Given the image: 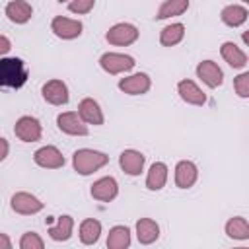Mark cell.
<instances>
[{"instance_id": "obj_30", "label": "cell", "mask_w": 249, "mask_h": 249, "mask_svg": "<svg viewBox=\"0 0 249 249\" xmlns=\"http://www.w3.org/2000/svg\"><path fill=\"white\" fill-rule=\"evenodd\" d=\"M95 6V0H70L68 10L72 14H89Z\"/></svg>"}, {"instance_id": "obj_20", "label": "cell", "mask_w": 249, "mask_h": 249, "mask_svg": "<svg viewBox=\"0 0 249 249\" xmlns=\"http://www.w3.org/2000/svg\"><path fill=\"white\" fill-rule=\"evenodd\" d=\"M136 237L142 245H150L160 237V226L152 218H140L136 222Z\"/></svg>"}, {"instance_id": "obj_34", "label": "cell", "mask_w": 249, "mask_h": 249, "mask_svg": "<svg viewBox=\"0 0 249 249\" xmlns=\"http://www.w3.org/2000/svg\"><path fill=\"white\" fill-rule=\"evenodd\" d=\"M0 249H12V239L6 233H0Z\"/></svg>"}, {"instance_id": "obj_3", "label": "cell", "mask_w": 249, "mask_h": 249, "mask_svg": "<svg viewBox=\"0 0 249 249\" xmlns=\"http://www.w3.org/2000/svg\"><path fill=\"white\" fill-rule=\"evenodd\" d=\"M134 58L128 56V54H123V53H105L101 54L99 58V66L107 72V74H123V72H128L134 68Z\"/></svg>"}, {"instance_id": "obj_7", "label": "cell", "mask_w": 249, "mask_h": 249, "mask_svg": "<svg viewBox=\"0 0 249 249\" xmlns=\"http://www.w3.org/2000/svg\"><path fill=\"white\" fill-rule=\"evenodd\" d=\"M10 206L16 214H23V216H29V214H37L43 210V202L31 195V193H25V191H19L12 196L10 200Z\"/></svg>"}, {"instance_id": "obj_9", "label": "cell", "mask_w": 249, "mask_h": 249, "mask_svg": "<svg viewBox=\"0 0 249 249\" xmlns=\"http://www.w3.org/2000/svg\"><path fill=\"white\" fill-rule=\"evenodd\" d=\"M33 161L45 169H58L64 165V156L56 146H43L33 154Z\"/></svg>"}, {"instance_id": "obj_1", "label": "cell", "mask_w": 249, "mask_h": 249, "mask_svg": "<svg viewBox=\"0 0 249 249\" xmlns=\"http://www.w3.org/2000/svg\"><path fill=\"white\" fill-rule=\"evenodd\" d=\"M27 82V66L18 56L0 58V88L18 89Z\"/></svg>"}, {"instance_id": "obj_24", "label": "cell", "mask_w": 249, "mask_h": 249, "mask_svg": "<svg viewBox=\"0 0 249 249\" xmlns=\"http://www.w3.org/2000/svg\"><path fill=\"white\" fill-rule=\"evenodd\" d=\"M101 235V222L93 218H86L80 224V241L84 245H93Z\"/></svg>"}, {"instance_id": "obj_14", "label": "cell", "mask_w": 249, "mask_h": 249, "mask_svg": "<svg viewBox=\"0 0 249 249\" xmlns=\"http://www.w3.org/2000/svg\"><path fill=\"white\" fill-rule=\"evenodd\" d=\"M144 154L138 152V150H124L121 156H119V165L121 169L126 173V175H140L142 169H144Z\"/></svg>"}, {"instance_id": "obj_15", "label": "cell", "mask_w": 249, "mask_h": 249, "mask_svg": "<svg viewBox=\"0 0 249 249\" xmlns=\"http://www.w3.org/2000/svg\"><path fill=\"white\" fill-rule=\"evenodd\" d=\"M78 115L86 124H103V111L91 97H84L78 103Z\"/></svg>"}, {"instance_id": "obj_11", "label": "cell", "mask_w": 249, "mask_h": 249, "mask_svg": "<svg viewBox=\"0 0 249 249\" xmlns=\"http://www.w3.org/2000/svg\"><path fill=\"white\" fill-rule=\"evenodd\" d=\"M43 99L51 105H64L68 103V88L62 80H49L43 88H41Z\"/></svg>"}, {"instance_id": "obj_17", "label": "cell", "mask_w": 249, "mask_h": 249, "mask_svg": "<svg viewBox=\"0 0 249 249\" xmlns=\"http://www.w3.org/2000/svg\"><path fill=\"white\" fill-rule=\"evenodd\" d=\"M177 91L185 103H191V105H204L206 103V93L193 80H181L177 84Z\"/></svg>"}, {"instance_id": "obj_31", "label": "cell", "mask_w": 249, "mask_h": 249, "mask_svg": "<svg viewBox=\"0 0 249 249\" xmlns=\"http://www.w3.org/2000/svg\"><path fill=\"white\" fill-rule=\"evenodd\" d=\"M233 89L239 97H249V72H243L233 80Z\"/></svg>"}, {"instance_id": "obj_6", "label": "cell", "mask_w": 249, "mask_h": 249, "mask_svg": "<svg viewBox=\"0 0 249 249\" xmlns=\"http://www.w3.org/2000/svg\"><path fill=\"white\" fill-rule=\"evenodd\" d=\"M14 132L19 140L23 142H37L43 134V128H41V123L35 119V117H29V115H23L16 121V126H14Z\"/></svg>"}, {"instance_id": "obj_29", "label": "cell", "mask_w": 249, "mask_h": 249, "mask_svg": "<svg viewBox=\"0 0 249 249\" xmlns=\"http://www.w3.org/2000/svg\"><path fill=\"white\" fill-rule=\"evenodd\" d=\"M19 247L21 249H43L45 247V241L41 239L39 233L35 231H25L19 239Z\"/></svg>"}, {"instance_id": "obj_2", "label": "cell", "mask_w": 249, "mask_h": 249, "mask_svg": "<svg viewBox=\"0 0 249 249\" xmlns=\"http://www.w3.org/2000/svg\"><path fill=\"white\" fill-rule=\"evenodd\" d=\"M107 163H109V156L107 154L97 152V150H89V148H80L72 156L74 171H78L80 175H91L93 171L101 169Z\"/></svg>"}, {"instance_id": "obj_12", "label": "cell", "mask_w": 249, "mask_h": 249, "mask_svg": "<svg viewBox=\"0 0 249 249\" xmlns=\"http://www.w3.org/2000/svg\"><path fill=\"white\" fill-rule=\"evenodd\" d=\"M196 76H198L208 88H218V86H222V82H224V72H222V68H220L214 60H202V62H198V66H196Z\"/></svg>"}, {"instance_id": "obj_23", "label": "cell", "mask_w": 249, "mask_h": 249, "mask_svg": "<svg viewBox=\"0 0 249 249\" xmlns=\"http://www.w3.org/2000/svg\"><path fill=\"white\" fill-rule=\"evenodd\" d=\"M72 230H74V220H72V216L64 214V216L56 218L54 226H49V235L54 241H68L72 235Z\"/></svg>"}, {"instance_id": "obj_21", "label": "cell", "mask_w": 249, "mask_h": 249, "mask_svg": "<svg viewBox=\"0 0 249 249\" xmlns=\"http://www.w3.org/2000/svg\"><path fill=\"white\" fill-rule=\"evenodd\" d=\"M247 16H249L247 8H245V6H239V4H230V6H226V8L222 10V14H220L222 21H224L226 25H230V27H239V25H243V23L247 21Z\"/></svg>"}, {"instance_id": "obj_16", "label": "cell", "mask_w": 249, "mask_h": 249, "mask_svg": "<svg viewBox=\"0 0 249 249\" xmlns=\"http://www.w3.org/2000/svg\"><path fill=\"white\" fill-rule=\"evenodd\" d=\"M196 177H198V169L193 161L189 160H181L177 165H175V185L179 189H189L196 183Z\"/></svg>"}, {"instance_id": "obj_8", "label": "cell", "mask_w": 249, "mask_h": 249, "mask_svg": "<svg viewBox=\"0 0 249 249\" xmlns=\"http://www.w3.org/2000/svg\"><path fill=\"white\" fill-rule=\"evenodd\" d=\"M51 29L56 37L60 39H76L82 35V21L80 19H72V18H64V16H56L51 21Z\"/></svg>"}, {"instance_id": "obj_32", "label": "cell", "mask_w": 249, "mask_h": 249, "mask_svg": "<svg viewBox=\"0 0 249 249\" xmlns=\"http://www.w3.org/2000/svg\"><path fill=\"white\" fill-rule=\"evenodd\" d=\"M10 49H12L10 39L6 35H0V56H4L6 53H10Z\"/></svg>"}, {"instance_id": "obj_28", "label": "cell", "mask_w": 249, "mask_h": 249, "mask_svg": "<svg viewBox=\"0 0 249 249\" xmlns=\"http://www.w3.org/2000/svg\"><path fill=\"white\" fill-rule=\"evenodd\" d=\"M189 8V0H165L160 10H158V19H167V18H173V16H181L185 14Z\"/></svg>"}, {"instance_id": "obj_36", "label": "cell", "mask_w": 249, "mask_h": 249, "mask_svg": "<svg viewBox=\"0 0 249 249\" xmlns=\"http://www.w3.org/2000/svg\"><path fill=\"white\" fill-rule=\"evenodd\" d=\"M243 2H247V0H243Z\"/></svg>"}, {"instance_id": "obj_22", "label": "cell", "mask_w": 249, "mask_h": 249, "mask_svg": "<svg viewBox=\"0 0 249 249\" xmlns=\"http://www.w3.org/2000/svg\"><path fill=\"white\" fill-rule=\"evenodd\" d=\"M167 181V165L163 161H156L150 165V171L146 175V187L150 191H160L165 187Z\"/></svg>"}, {"instance_id": "obj_35", "label": "cell", "mask_w": 249, "mask_h": 249, "mask_svg": "<svg viewBox=\"0 0 249 249\" xmlns=\"http://www.w3.org/2000/svg\"><path fill=\"white\" fill-rule=\"evenodd\" d=\"M56 2H66V0H56Z\"/></svg>"}, {"instance_id": "obj_33", "label": "cell", "mask_w": 249, "mask_h": 249, "mask_svg": "<svg viewBox=\"0 0 249 249\" xmlns=\"http://www.w3.org/2000/svg\"><path fill=\"white\" fill-rule=\"evenodd\" d=\"M8 152H10V144H8V140H6V138H2V136H0V161H4V160H6Z\"/></svg>"}, {"instance_id": "obj_18", "label": "cell", "mask_w": 249, "mask_h": 249, "mask_svg": "<svg viewBox=\"0 0 249 249\" xmlns=\"http://www.w3.org/2000/svg\"><path fill=\"white\" fill-rule=\"evenodd\" d=\"M6 16H8V19L12 21V23H27L29 19H31V16H33V8H31V4L29 2H25V0H12V2H8V6H6Z\"/></svg>"}, {"instance_id": "obj_27", "label": "cell", "mask_w": 249, "mask_h": 249, "mask_svg": "<svg viewBox=\"0 0 249 249\" xmlns=\"http://www.w3.org/2000/svg\"><path fill=\"white\" fill-rule=\"evenodd\" d=\"M226 233L231 239H249V222L243 216H233L226 224Z\"/></svg>"}, {"instance_id": "obj_25", "label": "cell", "mask_w": 249, "mask_h": 249, "mask_svg": "<svg viewBox=\"0 0 249 249\" xmlns=\"http://www.w3.org/2000/svg\"><path fill=\"white\" fill-rule=\"evenodd\" d=\"M130 245V230L126 226H115L109 230L107 247L109 249H126Z\"/></svg>"}, {"instance_id": "obj_19", "label": "cell", "mask_w": 249, "mask_h": 249, "mask_svg": "<svg viewBox=\"0 0 249 249\" xmlns=\"http://www.w3.org/2000/svg\"><path fill=\"white\" fill-rule=\"evenodd\" d=\"M220 54L222 58L231 66V68H245L247 66V54L245 51H241L235 43L231 41H226L222 47H220Z\"/></svg>"}, {"instance_id": "obj_4", "label": "cell", "mask_w": 249, "mask_h": 249, "mask_svg": "<svg viewBox=\"0 0 249 249\" xmlns=\"http://www.w3.org/2000/svg\"><path fill=\"white\" fill-rule=\"evenodd\" d=\"M107 43L109 45H117V47H126V45H132L136 39H138V29L132 25V23H115L107 35H105Z\"/></svg>"}, {"instance_id": "obj_13", "label": "cell", "mask_w": 249, "mask_h": 249, "mask_svg": "<svg viewBox=\"0 0 249 249\" xmlns=\"http://www.w3.org/2000/svg\"><path fill=\"white\" fill-rule=\"evenodd\" d=\"M91 196L95 200L101 202H111L117 195H119V185L115 181V177H101L91 185Z\"/></svg>"}, {"instance_id": "obj_5", "label": "cell", "mask_w": 249, "mask_h": 249, "mask_svg": "<svg viewBox=\"0 0 249 249\" xmlns=\"http://www.w3.org/2000/svg\"><path fill=\"white\" fill-rule=\"evenodd\" d=\"M56 124L58 128L64 132V134H70V136H88V124L80 119L78 111H66V113H60L56 117Z\"/></svg>"}, {"instance_id": "obj_26", "label": "cell", "mask_w": 249, "mask_h": 249, "mask_svg": "<svg viewBox=\"0 0 249 249\" xmlns=\"http://www.w3.org/2000/svg\"><path fill=\"white\" fill-rule=\"evenodd\" d=\"M185 37V25L183 23H171V25H165L160 33V43L163 47H173L177 43H181Z\"/></svg>"}, {"instance_id": "obj_10", "label": "cell", "mask_w": 249, "mask_h": 249, "mask_svg": "<svg viewBox=\"0 0 249 249\" xmlns=\"http://www.w3.org/2000/svg\"><path fill=\"white\" fill-rule=\"evenodd\" d=\"M150 86H152V82H150L148 74H144V72H138V74H132V76L119 80V89L128 93V95H142L150 89Z\"/></svg>"}]
</instances>
